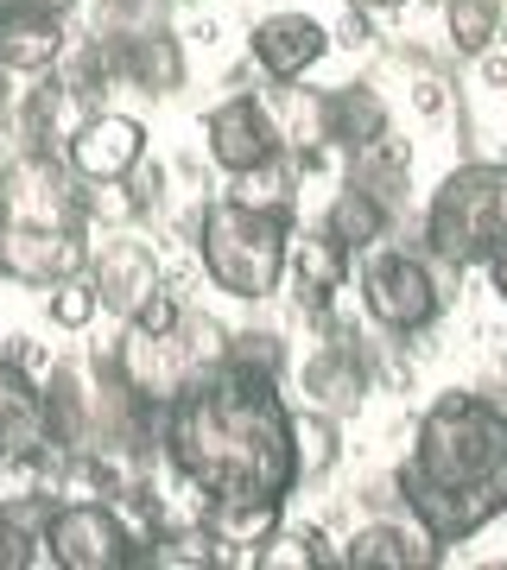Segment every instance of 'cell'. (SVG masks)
<instances>
[{
  "instance_id": "3",
  "label": "cell",
  "mask_w": 507,
  "mask_h": 570,
  "mask_svg": "<svg viewBox=\"0 0 507 570\" xmlns=\"http://www.w3.org/2000/svg\"><path fill=\"white\" fill-rule=\"evenodd\" d=\"M191 247H197L203 279L216 285L235 305H266L285 292V247H292V223L273 209H254L242 197H209L191 216Z\"/></svg>"
},
{
  "instance_id": "27",
  "label": "cell",
  "mask_w": 507,
  "mask_h": 570,
  "mask_svg": "<svg viewBox=\"0 0 507 570\" xmlns=\"http://www.w3.org/2000/svg\"><path fill=\"white\" fill-rule=\"evenodd\" d=\"M228 355L247 367H261V374H273V381H285V343L273 330H235L228 336Z\"/></svg>"
},
{
  "instance_id": "15",
  "label": "cell",
  "mask_w": 507,
  "mask_h": 570,
  "mask_svg": "<svg viewBox=\"0 0 507 570\" xmlns=\"http://www.w3.org/2000/svg\"><path fill=\"white\" fill-rule=\"evenodd\" d=\"M337 564H349V570H438L445 564V546L412 513H374L368 527H355L343 539Z\"/></svg>"
},
{
  "instance_id": "31",
  "label": "cell",
  "mask_w": 507,
  "mask_h": 570,
  "mask_svg": "<svg viewBox=\"0 0 507 570\" xmlns=\"http://www.w3.org/2000/svg\"><path fill=\"white\" fill-rule=\"evenodd\" d=\"M0 7H32V13H58V20L77 13V0H0Z\"/></svg>"
},
{
  "instance_id": "7",
  "label": "cell",
  "mask_w": 507,
  "mask_h": 570,
  "mask_svg": "<svg viewBox=\"0 0 507 570\" xmlns=\"http://www.w3.org/2000/svg\"><path fill=\"white\" fill-rule=\"evenodd\" d=\"M374 374H381V362H374V336L355 330V324H343V317L330 311L324 317V343L299 362L304 406L330 412V419H349V412L374 393Z\"/></svg>"
},
{
  "instance_id": "26",
  "label": "cell",
  "mask_w": 507,
  "mask_h": 570,
  "mask_svg": "<svg viewBox=\"0 0 507 570\" xmlns=\"http://www.w3.org/2000/svg\"><path fill=\"white\" fill-rule=\"evenodd\" d=\"M45 311H51V330L82 336V330L101 317V298H96V285H89V273H70V279L51 285V292H45Z\"/></svg>"
},
{
  "instance_id": "10",
  "label": "cell",
  "mask_w": 507,
  "mask_h": 570,
  "mask_svg": "<svg viewBox=\"0 0 507 570\" xmlns=\"http://www.w3.org/2000/svg\"><path fill=\"white\" fill-rule=\"evenodd\" d=\"M355 279V254H349L324 223L318 228H292V247H285V285H292V305L311 317V324H324L337 298L349 292Z\"/></svg>"
},
{
  "instance_id": "30",
  "label": "cell",
  "mask_w": 507,
  "mask_h": 570,
  "mask_svg": "<svg viewBox=\"0 0 507 570\" xmlns=\"http://www.w3.org/2000/svg\"><path fill=\"white\" fill-rule=\"evenodd\" d=\"M368 39H374V26H368V13H355V7H349V20L330 32V45H349V51H368Z\"/></svg>"
},
{
  "instance_id": "20",
  "label": "cell",
  "mask_w": 507,
  "mask_h": 570,
  "mask_svg": "<svg viewBox=\"0 0 507 570\" xmlns=\"http://www.w3.org/2000/svg\"><path fill=\"white\" fill-rule=\"evenodd\" d=\"M304 171H311V165H304L299 153H273V159H261L254 171L228 178V197H242V204H254V209H273V216H285V223H299Z\"/></svg>"
},
{
  "instance_id": "33",
  "label": "cell",
  "mask_w": 507,
  "mask_h": 570,
  "mask_svg": "<svg viewBox=\"0 0 507 570\" xmlns=\"http://www.w3.org/2000/svg\"><path fill=\"white\" fill-rule=\"evenodd\" d=\"M355 13H368V20H387V13H400L406 0H349Z\"/></svg>"
},
{
  "instance_id": "32",
  "label": "cell",
  "mask_w": 507,
  "mask_h": 570,
  "mask_svg": "<svg viewBox=\"0 0 507 570\" xmlns=\"http://www.w3.org/2000/svg\"><path fill=\"white\" fill-rule=\"evenodd\" d=\"M488 292H495V298H501V311H507V254H495V261H488Z\"/></svg>"
},
{
  "instance_id": "17",
  "label": "cell",
  "mask_w": 507,
  "mask_h": 570,
  "mask_svg": "<svg viewBox=\"0 0 507 570\" xmlns=\"http://www.w3.org/2000/svg\"><path fill=\"white\" fill-rule=\"evenodd\" d=\"M266 108H273V127H280L285 153H299L304 165L330 159V89H304L299 82H266Z\"/></svg>"
},
{
  "instance_id": "19",
  "label": "cell",
  "mask_w": 507,
  "mask_h": 570,
  "mask_svg": "<svg viewBox=\"0 0 507 570\" xmlns=\"http://www.w3.org/2000/svg\"><path fill=\"white\" fill-rule=\"evenodd\" d=\"M393 134V108L374 82H337L330 89V146L337 153H355V146H374Z\"/></svg>"
},
{
  "instance_id": "13",
  "label": "cell",
  "mask_w": 507,
  "mask_h": 570,
  "mask_svg": "<svg viewBox=\"0 0 507 570\" xmlns=\"http://www.w3.org/2000/svg\"><path fill=\"white\" fill-rule=\"evenodd\" d=\"M89 39H101V32H89ZM101 58H108V70H115V89H134V96H172V89H184V77H191L184 39L165 32V26L101 39Z\"/></svg>"
},
{
  "instance_id": "1",
  "label": "cell",
  "mask_w": 507,
  "mask_h": 570,
  "mask_svg": "<svg viewBox=\"0 0 507 570\" xmlns=\"http://www.w3.org/2000/svg\"><path fill=\"white\" fill-rule=\"evenodd\" d=\"M159 456L197 501H292L299 444L292 400L273 374L223 362L197 367L159 419Z\"/></svg>"
},
{
  "instance_id": "5",
  "label": "cell",
  "mask_w": 507,
  "mask_h": 570,
  "mask_svg": "<svg viewBox=\"0 0 507 570\" xmlns=\"http://www.w3.org/2000/svg\"><path fill=\"white\" fill-rule=\"evenodd\" d=\"M419 242L457 266H488L495 254H507V159H469L445 171L426 204Z\"/></svg>"
},
{
  "instance_id": "23",
  "label": "cell",
  "mask_w": 507,
  "mask_h": 570,
  "mask_svg": "<svg viewBox=\"0 0 507 570\" xmlns=\"http://www.w3.org/2000/svg\"><path fill=\"white\" fill-rule=\"evenodd\" d=\"M292 444H299V482H318L343 456V419L318 406H292Z\"/></svg>"
},
{
  "instance_id": "9",
  "label": "cell",
  "mask_w": 507,
  "mask_h": 570,
  "mask_svg": "<svg viewBox=\"0 0 507 570\" xmlns=\"http://www.w3.org/2000/svg\"><path fill=\"white\" fill-rule=\"evenodd\" d=\"M203 153H209V165H216L223 178H242V171H254L261 159L285 153L266 96H247V89L242 96H223V102L203 115Z\"/></svg>"
},
{
  "instance_id": "8",
  "label": "cell",
  "mask_w": 507,
  "mask_h": 570,
  "mask_svg": "<svg viewBox=\"0 0 507 570\" xmlns=\"http://www.w3.org/2000/svg\"><path fill=\"white\" fill-rule=\"evenodd\" d=\"M82 273H89V285H96L101 311H108V317H121V324L165 285L159 247L140 242L134 228H108L101 242H89V266H82Z\"/></svg>"
},
{
  "instance_id": "6",
  "label": "cell",
  "mask_w": 507,
  "mask_h": 570,
  "mask_svg": "<svg viewBox=\"0 0 507 570\" xmlns=\"http://www.w3.org/2000/svg\"><path fill=\"white\" fill-rule=\"evenodd\" d=\"M45 564L58 570H134L140 564V527L121 501H58L45 527Z\"/></svg>"
},
{
  "instance_id": "4",
  "label": "cell",
  "mask_w": 507,
  "mask_h": 570,
  "mask_svg": "<svg viewBox=\"0 0 507 570\" xmlns=\"http://www.w3.org/2000/svg\"><path fill=\"white\" fill-rule=\"evenodd\" d=\"M355 298H362L368 330H381L393 343L406 336H426L445 324V311L464 292V266L431 254L426 242H374L368 254H355Z\"/></svg>"
},
{
  "instance_id": "16",
  "label": "cell",
  "mask_w": 507,
  "mask_h": 570,
  "mask_svg": "<svg viewBox=\"0 0 507 570\" xmlns=\"http://www.w3.org/2000/svg\"><path fill=\"white\" fill-rule=\"evenodd\" d=\"M70 51V20L32 13V7H0V77H45Z\"/></svg>"
},
{
  "instance_id": "34",
  "label": "cell",
  "mask_w": 507,
  "mask_h": 570,
  "mask_svg": "<svg viewBox=\"0 0 507 570\" xmlns=\"http://www.w3.org/2000/svg\"><path fill=\"white\" fill-rule=\"evenodd\" d=\"M165 7H178V0H165Z\"/></svg>"
},
{
  "instance_id": "29",
  "label": "cell",
  "mask_w": 507,
  "mask_h": 570,
  "mask_svg": "<svg viewBox=\"0 0 507 570\" xmlns=\"http://www.w3.org/2000/svg\"><path fill=\"white\" fill-rule=\"evenodd\" d=\"M32 400H39V381H26L20 362L7 355V343H0V425H7L20 406H32Z\"/></svg>"
},
{
  "instance_id": "21",
  "label": "cell",
  "mask_w": 507,
  "mask_h": 570,
  "mask_svg": "<svg viewBox=\"0 0 507 570\" xmlns=\"http://www.w3.org/2000/svg\"><path fill=\"white\" fill-rule=\"evenodd\" d=\"M393 223H400V216H393L381 197H368L362 184H349V178L337 184V197H330V209H324V228L349 247V254H368L374 242H387Z\"/></svg>"
},
{
  "instance_id": "18",
  "label": "cell",
  "mask_w": 507,
  "mask_h": 570,
  "mask_svg": "<svg viewBox=\"0 0 507 570\" xmlns=\"http://www.w3.org/2000/svg\"><path fill=\"white\" fill-rule=\"evenodd\" d=\"M197 520H203V532L223 546V564L228 558L254 564V551L280 532L285 501H197Z\"/></svg>"
},
{
  "instance_id": "28",
  "label": "cell",
  "mask_w": 507,
  "mask_h": 570,
  "mask_svg": "<svg viewBox=\"0 0 507 570\" xmlns=\"http://www.w3.org/2000/svg\"><path fill=\"white\" fill-rule=\"evenodd\" d=\"M32 564H45V539H32L20 520L0 513V570H32Z\"/></svg>"
},
{
  "instance_id": "14",
  "label": "cell",
  "mask_w": 507,
  "mask_h": 570,
  "mask_svg": "<svg viewBox=\"0 0 507 570\" xmlns=\"http://www.w3.org/2000/svg\"><path fill=\"white\" fill-rule=\"evenodd\" d=\"M89 266V235L70 228H13L0 223V279L26 292H51L58 279Z\"/></svg>"
},
{
  "instance_id": "2",
  "label": "cell",
  "mask_w": 507,
  "mask_h": 570,
  "mask_svg": "<svg viewBox=\"0 0 507 570\" xmlns=\"http://www.w3.org/2000/svg\"><path fill=\"white\" fill-rule=\"evenodd\" d=\"M393 489L445 551L488 532L507 513V406L495 393H438L412 425Z\"/></svg>"
},
{
  "instance_id": "22",
  "label": "cell",
  "mask_w": 507,
  "mask_h": 570,
  "mask_svg": "<svg viewBox=\"0 0 507 570\" xmlns=\"http://www.w3.org/2000/svg\"><path fill=\"white\" fill-rule=\"evenodd\" d=\"M406 171H412V153H400L393 140H374V146H355V153H343V178L362 184L368 197H381L393 216L406 209Z\"/></svg>"
},
{
  "instance_id": "24",
  "label": "cell",
  "mask_w": 507,
  "mask_h": 570,
  "mask_svg": "<svg viewBox=\"0 0 507 570\" xmlns=\"http://www.w3.org/2000/svg\"><path fill=\"white\" fill-rule=\"evenodd\" d=\"M501 20H507L501 0H445V32H450V51H457V58H482V51H495Z\"/></svg>"
},
{
  "instance_id": "25",
  "label": "cell",
  "mask_w": 507,
  "mask_h": 570,
  "mask_svg": "<svg viewBox=\"0 0 507 570\" xmlns=\"http://www.w3.org/2000/svg\"><path fill=\"white\" fill-rule=\"evenodd\" d=\"M254 564H261V570H318V564H330L324 532H318V527H285V520H280V532L254 551Z\"/></svg>"
},
{
  "instance_id": "12",
  "label": "cell",
  "mask_w": 507,
  "mask_h": 570,
  "mask_svg": "<svg viewBox=\"0 0 507 570\" xmlns=\"http://www.w3.org/2000/svg\"><path fill=\"white\" fill-rule=\"evenodd\" d=\"M247 58H254V70L266 82H299L330 58V26L318 13L280 7V13H266V20L247 26Z\"/></svg>"
},
{
  "instance_id": "11",
  "label": "cell",
  "mask_w": 507,
  "mask_h": 570,
  "mask_svg": "<svg viewBox=\"0 0 507 570\" xmlns=\"http://www.w3.org/2000/svg\"><path fill=\"white\" fill-rule=\"evenodd\" d=\"M64 159L82 184H115L134 178V165L146 159V121L140 115H121V108H89L70 140H64Z\"/></svg>"
}]
</instances>
